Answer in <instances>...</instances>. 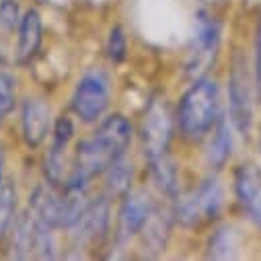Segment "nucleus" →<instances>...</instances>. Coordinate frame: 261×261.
Here are the masks:
<instances>
[{"mask_svg": "<svg viewBox=\"0 0 261 261\" xmlns=\"http://www.w3.org/2000/svg\"><path fill=\"white\" fill-rule=\"evenodd\" d=\"M129 140H132L129 121L121 115L107 117L91 138L83 140L76 146L74 169L66 187H87V183L95 175L105 173L111 163L123 156Z\"/></svg>", "mask_w": 261, "mask_h": 261, "instance_id": "nucleus-1", "label": "nucleus"}, {"mask_svg": "<svg viewBox=\"0 0 261 261\" xmlns=\"http://www.w3.org/2000/svg\"><path fill=\"white\" fill-rule=\"evenodd\" d=\"M220 121V91L210 79H200L179 103V125L185 138L200 140Z\"/></svg>", "mask_w": 261, "mask_h": 261, "instance_id": "nucleus-2", "label": "nucleus"}, {"mask_svg": "<svg viewBox=\"0 0 261 261\" xmlns=\"http://www.w3.org/2000/svg\"><path fill=\"white\" fill-rule=\"evenodd\" d=\"M109 95H111V87L107 74L101 70L87 72L74 89L72 109L83 121L87 123L97 121L109 105Z\"/></svg>", "mask_w": 261, "mask_h": 261, "instance_id": "nucleus-3", "label": "nucleus"}, {"mask_svg": "<svg viewBox=\"0 0 261 261\" xmlns=\"http://www.w3.org/2000/svg\"><path fill=\"white\" fill-rule=\"evenodd\" d=\"M222 208V187L216 179H206L198 191L177 204L175 216L185 226H198L204 220H212L218 216Z\"/></svg>", "mask_w": 261, "mask_h": 261, "instance_id": "nucleus-4", "label": "nucleus"}, {"mask_svg": "<svg viewBox=\"0 0 261 261\" xmlns=\"http://www.w3.org/2000/svg\"><path fill=\"white\" fill-rule=\"evenodd\" d=\"M173 132V119L163 99H152L142 119V146L146 159L167 154Z\"/></svg>", "mask_w": 261, "mask_h": 261, "instance_id": "nucleus-5", "label": "nucleus"}, {"mask_svg": "<svg viewBox=\"0 0 261 261\" xmlns=\"http://www.w3.org/2000/svg\"><path fill=\"white\" fill-rule=\"evenodd\" d=\"M218 23L210 17H200L198 27H195V35L189 47V58H187V74L191 76H202L204 70L212 64L216 49H218Z\"/></svg>", "mask_w": 261, "mask_h": 261, "instance_id": "nucleus-6", "label": "nucleus"}, {"mask_svg": "<svg viewBox=\"0 0 261 261\" xmlns=\"http://www.w3.org/2000/svg\"><path fill=\"white\" fill-rule=\"evenodd\" d=\"M228 105H230V119L237 125V129L247 136L251 129V119H253V103H251V87L249 79L245 72V64L239 60L234 62L232 72H230V83H228Z\"/></svg>", "mask_w": 261, "mask_h": 261, "instance_id": "nucleus-7", "label": "nucleus"}, {"mask_svg": "<svg viewBox=\"0 0 261 261\" xmlns=\"http://www.w3.org/2000/svg\"><path fill=\"white\" fill-rule=\"evenodd\" d=\"M150 214H152V202L148 200V195L142 191H132V193L127 191L125 198H123V204L119 208V234H117V239L121 243H125L134 234L142 232Z\"/></svg>", "mask_w": 261, "mask_h": 261, "instance_id": "nucleus-8", "label": "nucleus"}, {"mask_svg": "<svg viewBox=\"0 0 261 261\" xmlns=\"http://www.w3.org/2000/svg\"><path fill=\"white\" fill-rule=\"evenodd\" d=\"M234 189L243 210L261 226V175L253 165H241L234 175Z\"/></svg>", "mask_w": 261, "mask_h": 261, "instance_id": "nucleus-9", "label": "nucleus"}, {"mask_svg": "<svg viewBox=\"0 0 261 261\" xmlns=\"http://www.w3.org/2000/svg\"><path fill=\"white\" fill-rule=\"evenodd\" d=\"M109 226V202L105 198L89 202L79 220L70 226L79 243H93L107 232Z\"/></svg>", "mask_w": 261, "mask_h": 261, "instance_id": "nucleus-10", "label": "nucleus"}, {"mask_svg": "<svg viewBox=\"0 0 261 261\" xmlns=\"http://www.w3.org/2000/svg\"><path fill=\"white\" fill-rule=\"evenodd\" d=\"M49 132V109L37 99L23 105V138L29 146H39Z\"/></svg>", "mask_w": 261, "mask_h": 261, "instance_id": "nucleus-11", "label": "nucleus"}, {"mask_svg": "<svg viewBox=\"0 0 261 261\" xmlns=\"http://www.w3.org/2000/svg\"><path fill=\"white\" fill-rule=\"evenodd\" d=\"M41 43V17L37 11H27L19 23V45H17V60L21 64L29 62Z\"/></svg>", "mask_w": 261, "mask_h": 261, "instance_id": "nucleus-12", "label": "nucleus"}, {"mask_svg": "<svg viewBox=\"0 0 261 261\" xmlns=\"http://www.w3.org/2000/svg\"><path fill=\"white\" fill-rule=\"evenodd\" d=\"M60 202H62V198L51 187L39 185V187H35V191L31 195L29 206L33 208L37 218H41L43 222H47V224H51L56 228L58 220H60Z\"/></svg>", "mask_w": 261, "mask_h": 261, "instance_id": "nucleus-13", "label": "nucleus"}, {"mask_svg": "<svg viewBox=\"0 0 261 261\" xmlns=\"http://www.w3.org/2000/svg\"><path fill=\"white\" fill-rule=\"evenodd\" d=\"M107 177H105V187L107 193L111 195H125L129 191V183H132V165H129L123 156H119L115 163L107 167Z\"/></svg>", "mask_w": 261, "mask_h": 261, "instance_id": "nucleus-14", "label": "nucleus"}, {"mask_svg": "<svg viewBox=\"0 0 261 261\" xmlns=\"http://www.w3.org/2000/svg\"><path fill=\"white\" fill-rule=\"evenodd\" d=\"M142 230H144V243L152 251H165V243L169 237V214L152 208V214Z\"/></svg>", "mask_w": 261, "mask_h": 261, "instance_id": "nucleus-15", "label": "nucleus"}, {"mask_svg": "<svg viewBox=\"0 0 261 261\" xmlns=\"http://www.w3.org/2000/svg\"><path fill=\"white\" fill-rule=\"evenodd\" d=\"M232 152V136H230V129L226 121H218L216 125V132L214 138L210 142V150H208V161L214 169H220Z\"/></svg>", "mask_w": 261, "mask_h": 261, "instance_id": "nucleus-16", "label": "nucleus"}, {"mask_svg": "<svg viewBox=\"0 0 261 261\" xmlns=\"http://www.w3.org/2000/svg\"><path fill=\"white\" fill-rule=\"evenodd\" d=\"M148 163H150V171H152V177L159 189L173 195L177 191V171H175L173 161L167 154H161V156L148 159Z\"/></svg>", "mask_w": 261, "mask_h": 261, "instance_id": "nucleus-17", "label": "nucleus"}, {"mask_svg": "<svg viewBox=\"0 0 261 261\" xmlns=\"http://www.w3.org/2000/svg\"><path fill=\"white\" fill-rule=\"evenodd\" d=\"M13 251L17 257H27L33 251V218L29 214H21L15 224Z\"/></svg>", "mask_w": 261, "mask_h": 261, "instance_id": "nucleus-18", "label": "nucleus"}, {"mask_svg": "<svg viewBox=\"0 0 261 261\" xmlns=\"http://www.w3.org/2000/svg\"><path fill=\"white\" fill-rule=\"evenodd\" d=\"M15 204H17V191L11 181L0 185V237H3L13 222L15 216Z\"/></svg>", "mask_w": 261, "mask_h": 261, "instance_id": "nucleus-19", "label": "nucleus"}, {"mask_svg": "<svg viewBox=\"0 0 261 261\" xmlns=\"http://www.w3.org/2000/svg\"><path fill=\"white\" fill-rule=\"evenodd\" d=\"M232 249H234V232L230 228H220L210 239V257L214 259L232 257Z\"/></svg>", "mask_w": 261, "mask_h": 261, "instance_id": "nucleus-20", "label": "nucleus"}, {"mask_svg": "<svg viewBox=\"0 0 261 261\" xmlns=\"http://www.w3.org/2000/svg\"><path fill=\"white\" fill-rule=\"evenodd\" d=\"M72 134H74L72 121L68 117H60L56 121V125H54V142H51V148L49 150L64 154V152H66V146H68L70 138H72Z\"/></svg>", "mask_w": 261, "mask_h": 261, "instance_id": "nucleus-21", "label": "nucleus"}, {"mask_svg": "<svg viewBox=\"0 0 261 261\" xmlns=\"http://www.w3.org/2000/svg\"><path fill=\"white\" fill-rule=\"evenodd\" d=\"M19 5L17 0H0V31L13 33L19 25Z\"/></svg>", "mask_w": 261, "mask_h": 261, "instance_id": "nucleus-22", "label": "nucleus"}, {"mask_svg": "<svg viewBox=\"0 0 261 261\" xmlns=\"http://www.w3.org/2000/svg\"><path fill=\"white\" fill-rule=\"evenodd\" d=\"M15 107V79L9 72L0 70V115L9 113Z\"/></svg>", "mask_w": 261, "mask_h": 261, "instance_id": "nucleus-23", "label": "nucleus"}, {"mask_svg": "<svg viewBox=\"0 0 261 261\" xmlns=\"http://www.w3.org/2000/svg\"><path fill=\"white\" fill-rule=\"evenodd\" d=\"M107 56L111 62H121L125 58V37L119 27L111 29L109 41H107Z\"/></svg>", "mask_w": 261, "mask_h": 261, "instance_id": "nucleus-24", "label": "nucleus"}, {"mask_svg": "<svg viewBox=\"0 0 261 261\" xmlns=\"http://www.w3.org/2000/svg\"><path fill=\"white\" fill-rule=\"evenodd\" d=\"M0 185H3V156H0Z\"/></svg>", "mask_w": 261, "mask_h": 261, "instance_id": "nucleus-25", "label": "nucleus"}, {"mask_svg": "<svg viewBox=\"0 0 261 261\" xmlns=\"http://www.w3.org/2000/svg\"><path fill=\"white\" fill-rule=\"evenodd\" d=\"M259 148H261V140H259Z\"/></svg>", "mask_w": 261, "mask_h": 261, "instance_id": "nucleus-26", "label": "nucleus"}]
</instances>
